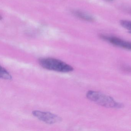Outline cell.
<instances>
[{"label":"cell","instance_id":"cell-5","mask_svg":"<svg viewBox=\"0 0 131 131\" xmlns=\"http://www.w3.org/2000/svg\"><path fill=\"white\" fill-rule=\"evenodd\" d=\"M73 14L76 16L83 20L89 22L94 21V19L92 16L85 13L80 11H75L73 12Z\"/></svg>","mask_w":131,"mask_h":131},{"label":"cell","instance_id":"cell-9","mask_svg":"<svg viewBox=\"0 0 131 131\" xmlns=\"http://www.w3.org/2000/svg\"><path fill=\"white\" fill-rule=\"evenodd\" d=\"M105 1H113V0H105Z\"/></svg>","mask_w":131,"mask_h":131},{"label":"cell","instance_id":"cell-3","mask_svg":"<svg viewBox=\"0 0 131 131\" xmlns=\"http://www.w3.org/2000/svg\"><path fill=\"white\" fill-rule=\"evenodd\" d=\"M32 114L35 117L47 124H54L61 120L60 117L51 113L36 110L32 112Z\"/></svg>","mask_w":131,"mask_h":131},{"label":"cell","instance_id":"cell-7","mask_svg":"<svg viewBox=\"0 0 131 131\" xmlns=\"http://www.w3.org/2000/svg\"><path fill=\"white\" fill-rule=\"evenodd\" d=\"M120 24L122 26L131 34V21L122 20L120 21Z\"/></svg>","mask_w":131,"mask_h":131},{"label":"cell","instance_id":"cell-4","mask_svg":"<svg viewBox=\"0 0 131 131\" xmlns=\"http://www.w3.org/2000/svg\"><path fill=\"white\" fill-rule=\"evenodd\" d=\"M100 38L116 46L131 50V42L123 40L115 37L101 35Z\"/></svg>","mask_w":131,"mask_h":131},{"label":"cell","instance_id":"cell-6","mask_svg":"<svg viewBox=\"0 0 131 131\" xmlns=\"http://www.w3.org/2000/svg\"><path fill=\"white\" fill-rule=\"evenodd\" d=\"M0 76L1 78L9 80H11L12 78L10 73L4 68H3L2 67H1Z\"/></svg>","mask_w":131,"mask_h":131},{"label":"cell","instance_id":"cell-1","mask_svg":"<svg viewBox=\"0 0 131 131\" xmlns=\"http://www.w3.org/2000/svg\"><path fill=\"white\" fill-rule=\"evenodd\" d=\"M86 96L90 100L104 107L119 108L123 106L122 104L116 102L111 96L99 92L90 90Z\"/></svg>","mask_w":131,"mask_h":131},{"label":"cell","instance_id":"cell-2","mask_svg":"<svg viewBox=\"0 0 131 131\" xmlns=\"http://www.w3.org/2000/svg\"><path fill=\"white\" fill-rule=\"evenodd\" d=\"M40 66L44 69L61 72H69L73 70V67L61 60L52 58L39 60Z\"/></svg>","mask_w":131,"mask_h":131},{"label":"cell","instance_id":"cell-8","mask_svg":"<svg viewBox=\"0 0 131 131\" xmlns=\"http://www.w3.org/2000/svg\"><path fill=\"white\" fill-rule=\"evenodd\" d=\"M123 69L127 71H131V67L128 66L123 67Z\"/></svg>","mask_w":131,"mask_h":131}]
</instances>
